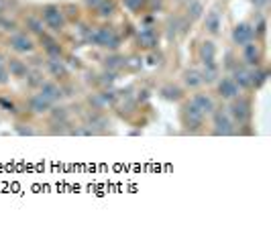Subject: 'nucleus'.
<instances>
[{"label":"nucleus","instance_id":"nucleus-1","mask_svg":"<svg viewBox=\"0 0 271 238\" xmlns=\"http://www.w3.org/2000/svg\"><path fill=\"white\" fill-rule=\"evenodd\" d=\"M86 43L100 47V49H108V51H118V47L123 45V37L118 35V31L112 24H102V26H96V28L90 26Z\"/></svg>","mask_w":271,"mask_h":238},{"label":"nucleus","instance_id":"nucleus-2","mask_svg":"<svg viewBox=\"0 0 271 238\" xmlns=\"http://www.w3.org/2000/svg\"><path fill=\"white\" fill-rule=\"evenodd\" d=\"M179 124L188 134H200L206 126V114L192 100H184L179 106Z\"/></svg>","mask_w":271,"mask_h":238},{"label":"nucleus","instance_id":"nucleus-3","mask_svg":"<svg viewBox=\"0 0 271 238\" xmlns=\"http://www.w3.org/2000/svg\"><path fill=\"white\" fill-rule=\"evenodd\" d=\"M230 118H232V122L236 126V132L238 128H245L251 124V118H253V102L249 96H243V94H238L236 98L228 100V106H226Z\"/></svg>","mask_w":271,"mask_h":238},{"label":"nucleus","instance_id":"nucleus-4","mask_svg":"<svg viewBox=\"0 0 271 238\" xmlns=\"http://www.w3.org/2000/svg\"><path fill=\"white\" fill-rule=\"evenodd\" d=\"M41 20L45 22V26L49 28V31L53 35H62L66 31V26H68V20H66V14L62 10V6L59 4H45L41 8Z\"/></svg>","mask_w":271,"mask_h":238},{"label":"nucleus","instance_id":"nucleus-5","mask_svg":"<svg viewBox=\"0 0 271 238\" xmlns=\"http://www.w3.org/2000/svg\"><path fill=\"white\" fill-rule=\"evenodd\" d=\"M210 116H212V134H216V136H232V134H236V126L232 122L226 106H216L214 112Z\"/></svg>","mask_w":271,"mask_h":238},{"label":"nucleus","instance_id":"nucleus-6","mask_svg":"<svg viewBox=\"0 0 271 238\" xmlns=\"http://www.w3.org/2000/svg\"><path fill=\"white\" fill-rule=\"evenodd\" d=\"M7 45L11 47V51H15L19 55H31V53L37 51V41L33 39L31 33H27V31H15V33H11Z\"/></svg>","mask_w":271,"mask_h":238},{"label":"nucleus","instance_id":"nucleus-7","mask_svg":"<svg viewBox=\"0 0 271 238\" xmlns=\"http://www.w3.org/2000/svg\"><path fill=\"white\" fill-rule=\"evenodd\" d=\"M240 59H243V66H247L249 70L263 66V49L257 43V39H253L240 47Z\"/></svg>","mask_w":271,"mask_h":238},{"label":"nucleus","instance_id":"nucleus-8","mask_svg":"<svg viewBox=\"0 0 271 238\" xmlns=\"http://www.w3.org/2000/svg\"><path fill=\"white\" fill-rule=\"evenodd\" d=\"M43 64H45L47 74H49L55 82H59V84L70 82V68H68V64L64 62V57H45Z\"/></svg>","mask_w":271,"mask_h":238},{"label":"nucleus","instance_id":"nucleus-9","mask_svg":"<svg viewBox=\"0 0 271 238\" xmlns=\"http://www.w3.org/2000/svg\"><path fill=\"white\" fill-rule=\"evenodd\" d=\"M137 45L143 51H155L159 47V31H157V26H141L137 31Z\"/></svg>","mask_w":271,"mask_h":238},{"label":"nucleus","instance_id":"nucleus-10","mask_svg":"<svg viewBox=\"0 0 271 238\" xmlns=\"http://www.w3.org/2000/svg\"><path fill=\"white\" fill-rule=\"evenodd\" d=\"M216 94H218V98L222 102H228V100L236 98L238 94H243V92L238 90V86L234 84V80L230 78V74H226V76H220L216 80Z\"/></svg>","mask_w":271,"mask_h":238},{"label":"nucleus","instance_id":"nucleus-11","mask_svg":"<svg viewBox=\"0 0 271 238\" xmlns=\"http://www.w3.org/2000/svg\"><path fill=\"white\" fill-rule=\"evenodd\" d=\"M39 39V45L45 53V57H66V51H64V45L57 41V37L53 33H43L37 37Z\"/></svg>","mask_w":271,"mask_h":238},{"label":"nucleus","instance_id":"nucleus-12","mask_svg":"<svg viewBox=\"0 0 271 238\" xmlns=\"http://www.w3.org/2000/svg\"><path fill=\"white\" fill-rule=\"evenodd\" d=\"M255 39V31H253V24L249 20H240L238 24H234L232 28V43L236 47H243L245 43Z\"/></svg>","mask_w":271,"mask_h":238},{"label":"nucleus","instance_id":"nucleus-13","mask_svg":"<svg viewBox=\"0 0 271 238\" xmlns=\"http://www.w3.org/2000/svg\"><path fill=\"white\" fill-rule=\"evenodd\" d=\"M39 94H43L51 104H57V102H62L64 100V88L59 82L55 80H45L41 86H39Z\"/></svg>","mask_w":271,"mask_h":238},{"label":"nucleus","instance_id":"nucleus-14","mask_svg":"<svg viewBox=\"0 0 271 238\" xmlns=\"http://www.w3.org/2000/svg\"><path fill=\"white\" fill-rule=\"evenodd\" d=\"M204 31L208 35H220V31H222V12H220L218 6L210 8L206 12V16H204Z\"/></svg>","mask_w":271,"mask_h":238},{"label":"nucleus","instance_id":"nucleus-15","mask_svg":"<svg viewBox=\"0 0 271 238\" xmlns=\"http://www.w3.org/2000/svg\"><path fill=\"white\" fill-rule=\"evenodd\" d=\"M230 78L234 80V84L238 86L240 92H249L251 90V70L243 64H236L230 70Z\"/></svg>","mask_w":271,"mask_h":238},{"label":"nucleus","instance_id":"nucleus-16","mask_svg":"<svg viewBox=\"0 0 271 238\" xmlns=\"http://www.w3.org/2000/svg\"><path fill=\"white\" fill-rule=\"evenodd\" d=\"M53 104L43 96V94H31L27 98V108H29V112L31 114H35V116H43V114H47L49 112V108H51Z\"/></svg>","mask_w":271,"mask_h":238},{"label":"nucleus","instance_id":"nucleus-17","mask_svg":"<svg viewBox=\"0 0 271 238\" xmlns=\"http://www.w3.org/2000/svg\"><path fill=\"white\" fill-rule=\"evenodd\" d=\"M216 43L214 41H210V39H204L198 47V59H200V64L202 66H212L216 64Z\"/></svg>","mask_w":271,"mask_h":238},{"label":"nucleus","instance_id":"nucleus-18","mask_svg":"<svg viewBox=\"0 0 271 238\" xmlns=\"http://www.w3.org/2000/svg\"><path fill=\"white\" fill-rule=\"evenodd\" d=\"M206 116H210V114H212L214 112V108L218 106L216 104V100H214V96L212 94H208V92H202V90H196V94L190 98Z\"/></svg>","mask_w":271,"mask_h":238},{"label":"nucleus","instance_id":"nucleus-19","mask_svg":"<svg viewBox=\"0 0 271 238\" xmlns=\"http://www.w3.org/2000/svg\"><path fill=\"white\" fill-rule=\"evenodd\" d=\"M7 70H9V76L15 78V80H25L27 74H29V64L23 62L19 57H7Z\"/></svg>","mask_w":271,"mask_h":238},{"label":"nucleus","instance_id":"nucleus-20","mask_svg":"<svg viewBox=\"0 0 271 238\" xmlns=\"http://www.w3.org/2000/svg\"><path fill=\"white\" fill-rule=\"evenodd\" d=\"M182 84L188 88V90H200L204 86L202 82V72L198 68H188L182 72Z\"/></svg>","mask_w":271,"mask_h":238},{"label":"nucleus","instance_id":"nucleus-21","mask_svg":"<svg viewBox=\"0 0 271 238\" xmlns=\"http://www.w3.org/2000/svg\"><path fill=\"white\" fill-rule=\"evenodd\" d=\"M159 96L167 102H182L184 100V88H179L175 84H163L159 88Z\"/></svg>","mask_w":271,"mask_h":238},{"label":"nucleus","instance_id":"nucleus-22","mask_svg":"<svg viewBox=\"0 0 271 238\" xmlns=\"http://www.w3.org/2000/svg\"><path fill=\"white\" fill-rule=\"evenodd\" d=\"M127 68V57L125 55H120L116 51H110L106 57H104V70H110V72H120V70H125Z\"/></svg>","mask_w":271,"mask_h":238},{"label":"nucleus","instance_id":"nucleus-23","mask_svg":"<svg viewBox=\"0 0 271 238\" xmlns=\"http://www.w3.org/2000/svg\"><path fill=\"white\" fill-rule=\"evenodd\" d=\"M25 28H27V33H31V35H35V37H39V35H43V33L47 31L45 22H43L41 16H37V14H29V16L25 18Z\"/></svg>","mask_w":271,"mask_h":238},{"label":"nucleus","instance_id":"nucleus-24","mask_svg":"<svg viewBox=\"0 0 271 238\" xmlns=\"http://www.w3.org/2000/svg\"><path fill=\"white\" fill-rule=\"evenodd\" d=\"M116 10H118L116 0H102V2L94 8V14L98 18H102V20H108V18H112L116 14Z\"/></svg>","mask_w":271,"mask_h":238},{"label":"nucleus","instance_id":"nucleus-25","mask_svg":"<svg viewBox=\"0 0 271 238\" xmlns=\"http://www.w3.org/2000/svg\"><path fill=\"white\" fill-rule=\"evenodd\" d=\"M47 114L51 118V122H70V110H68V106L59 104V102L53 104Z\"/></svg>","mask_w":271,"mask_h":238},{"label":"nucleus","instance_id":"nucleus-26","mask_svg":"<svg viewBox=\"0 0 271 238\" xmlns=\"http://www.w3.org/2000/svg\"><path fill=\"white\" fill-rule=\"evenodd\" d=\"M267 78H269V72L263 66L253 68L251 70V90H261V88L265 86V82H267Z\"/></svg>","mask_w":271,"mask_h":238},{"label":"nucleus","instance_id":"nucleus-27","mask_svg":"<svg viewBox=\"0 0 271 238\" xmlns=\"http://www.w3.org/2000/svg\"><path fill=\"white\" fill-rule=\"evenodd\" d=\"M190 22H196L204 16V4L200 2V0H190V2L186 4V14H184Z\"/></svg>","mask_w":271,"mask_h":238},{"label":"nucleus","instance_id":"nucleus-28","mask_svg":"<svg viewBox=\"0 0 271 238\" xmlns=\"http://www.w3.org/2000/svg\"><path fill=\"white\" fill-rule=\"evenodd\" d=\"M202 82L208 86V84H216V80L220 78V68L218 64H212V66H202Z\"/></svg>","mask_w":271,"mask_h":238},{"label":"nucleus","instance_id":"nucleus-29","mask_svg":"<svg viewBox=\"0 0 271 238\" xmlns=\"http://www.w3.org/2000/svg\"><path fill=\"white\" fill-rule=\"evenodd\" d=\"M27 86L31 88V90H39V86L45 82V76H43V72L37 68V70H29V74H27Z\"/></svg>","mask_w":271,"mask_h":238},{"label":"nucleus","instance_id":"nucleus-30","mask_svg":"<svg viewBox=\"0 0 271 238\" xmlns=\"http://www.w3.org/2000/svg\"><path fill=\"white\" fill-rule=\"evenodd\" d=\"M123 6L133 14H143V10H147V0H123Z\"/></svg>","mask_w":271,"mask_h":238},{"label":"nucleus","instance_id":"nucleus-31","mask_svg":"<svg viewBox=\"0 0 271 238\" xmlns=\"http://www.w3.org/2000/svg\"><path fill=\"white\" fill-rule=\"evenodd\" d=\"M165 28H167V39H175L179 35V16L173 14V16H167L165 20Z\"/></svg>","mask_w":271,"mask_h":238},{"label":"nucleus","instance_id":"nucleus-32","mask_svg":"<svg viewBox=\"0 0 271 238\" xmlns=\"http://www.w3.org/2000/svg\"><path fill=\"white\" fill-rule=\"evenodd\" d=\"M62 10H64L68 22H80L82 14H80V6H78V4H72V2H70V4H64Z\"/></svg>","mask_w":271,"mask_h":238},{"label":"nucleus","instance_id":"nucleus-33","mask_svg":"<svg viewBox=\"0 0 271 238\" xmlns=\"http://www.w3.org/2000/svg\"><path fill=\"white\" fill-rule=\"evenodd\" d=\"M0 31H5V33H15L19 31V22L11 16H5V14H0Z\"/></svg>","mask_w":271,"mask_h":238},{"label":"nucleus","instance_id":"nucleus-34","mask_svg":"<svg viewBox=\"0 0 271 238\" xmlns=\"http://www.w3.org/2000/svg\"><path fill=\"white\" fill-rule=\"evenodd\" d=\"M0 108H3V110H7V112H13V114H17V106H15L11 100H7V98H0Z\"/></svg>","mask_w":271,"mask_h":238},{"label":"nucleus","instance_id":"nucleus-35","mask_svg":"<svg viewBox=\"0 0 271 238\" xmlns=\"http://www.w3.org/2000/svg\"><path fill=\"white\" fill-rule=\"evenodd\" d=\"M11 82V76H9V70H7V64L0 68V86H7Z\"/></svg>","mask_w":271,"mask_h":238},{"label":"nucleus","instance_id":"nucleus-36","mask_svg":"<svg viewBox=\"0 0 271 238\" xmlns=\"http://www.w3.org/2000/svg\"><path fill=\"white\" fill-rule=\"evenodd\" d=\"M102 2V0H84V4H86V8H90V10H94L98 4Z\"/></svg>","mask_w":271,"mask_h":238},{"label":"nucleus","instance_id":"nucleus-37","mask_svg":"<svg viewBox=\"0 0 271 238\" xmlns=\"http://www.w3.org/2000/svg\"><path fill=\"white\" fill-rule=\"evenodd\" d=\"M251 4H253L255 8H265V6L269 4V0H251Z\"/></svg>","mask_w":271,"mask_h":238},{"label":"nucleus","instance_id":"nucleus-38","mask_svg":"<svg viewBox=\"0 0 271 238\" xmlns=\"http://www.w3.org/2000/svg\"><path fill=\"white\" fill-rule=\"evenodd\" d=\"M5 64H7V57H5V53H3V51H0V68H3Z\"/></svg>","mask_w":271,"mask_h":238},{"label":"nucleus","instance_id":"nucleus-39","mask_svg":"<svg viewBox=\"0 0 271 238\" xmlns=\"http://www.w3.org/2000/svg\"><path fill=\"white\" fill-rule=\"evenodd\" d=\"M182 2H184V4H188V2H190V0H182Z\"/></svg>","mask_w":271,"mask_h":238}]
</instances>
